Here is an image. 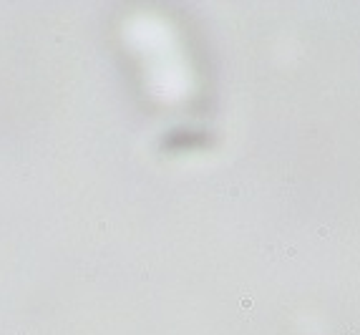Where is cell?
<instances>
[{
  "label": "cell",
  "mask_w": 360,
  "mask_h": 335,
  "mask_svg": "<svg viewBox=\"0 0 360 335\" xmlns=\"http://www.w3.org/2000/svg\"><path fill=\"white\" fill-rule=\"evenodd\" d=\"M340 335H360V323H353V325L343 328V333H340Z\"/></svg>",
  "instance_id": "1"
}]
</instances>
